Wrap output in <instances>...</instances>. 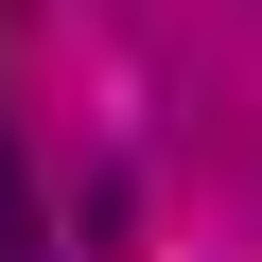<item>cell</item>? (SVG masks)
Masks as SVG:
<instances>
[{
    "label": "cell",
    "instance_id": "6da1fadb",
    "mask_svg": "<svg viewBox=\"0 0 262 262\" xmlns=\"http://www.w3.org/2000/svg\"><path fill=\"white\" fill-rule=\"evenodd\" d=\"M0 262H53V210H35V158L0 140Z\"/></svg>",
    "mask_w": 262,
    "mask_h": 262
}]
</instances>
